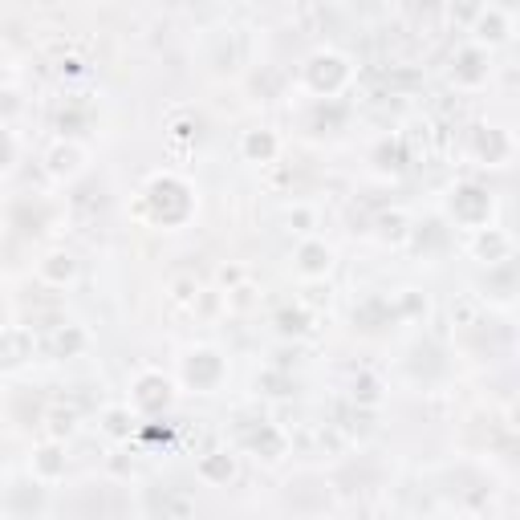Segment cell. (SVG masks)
<instances>
[{"label":"cell","instance_id":"obj_6","mask_svg":"<svg viewBox=\"0 0 520 520\" xmlns=\"http://www.w3.org/2000/svg\"><path fill=\"white\" fill-rule=\"evenodd\" d=\"M37 354L33 325H5L0 330V370H21Z\"/></svg>","mask_w":520,"mask_h":520},{"label":"cell","instance_id":"obj_13","mask_svg":"<svg viewBox=\"0 0 520 520\" xmlns=\"http://www.w3.org/2000/svg\"><path fill=\"white\" fill-rule=\"evenodd\" d=\"M37 277H41L49 289H65V285L78 281V260H74L70 252H49V256H41Z\"/></svg>","mask_w":520,"mask_h":520},{"label":"cell","instance_id":"obj_10","mask_svg":"<svg viewBox=\"0 0 520 520\" xmlns=\"http://www.w3.org/2000/svg\"><path fill=\"white\" fill-rule=\"evenodd\" d=\"M451 78H455V86H464V90L488 82V49H484V45L460 49V53H455V70H451Z\"/></svg>","mask_w":520,"mask_h":520},{"label":"cell","instance_id":"obj_28","mask_svg":"<svg viewBox=\"0 0 520 520\" xmlns=\"http://www.w3.org/2000/svg\"><path fill=\"white\" fill-rule=\"evenodd\" d=\"M13 163H17V143L9 135V126H0V175H5Z\"/></svg>","mask_w":520,"mask_h":520},{"label":"cell","instance_id":"obj_17","mask_svg":"<svg viewBox=\"0 0 520 520\" xmlns=\"http://www.w3.org/2000/svg\"><path fill=\"white\" fill-rule=\"evenodd\" d=\"M472 29H476V45H504L508 41V33H512V25H508V17L500 13V9H484L476 21H472Z\"/></svg>","mask_w":520,"mask_h":520},{"label":"cell","instance_id":"obj_25","mask_svg":"<svg viewBox=\"0 0 520 520\" xmlns=\"http://www.w3.org/2000/svg\"><path fill=\"white\" fill-rule=\"evenodd\" d=\"M354 403H358V407H378V403H382V378H378V374L362 370V374L354 378Z\"/></svg>","mask_w":520,"mask_h":520},{"label":"cell","instance_id":"obj_12","mask_svg":"<svg viewBox=\"0 0 520 520\" xmlns=\"http://www.w3.org/2000/svg\"><path fill=\"white\" fill-rule=\"evenodd\" d=\"M240 155L248 163H260V167H273L277 155H281V139L273 135V130H244V139H240Z\"/></svg>","mask_w":520,"mask_h":520},{"label":"cell","instance_id":"obj_19","mask_svg":"<svg viewBox=\"0 0 520 520\" xmlns=\"http://www.w3.org/2000/svg\"><path fill=\"white\" fill-rule=\"evenodd\" d=\"M476 151H480L492 167H500V163H508V155H512V139L504 135V130H496V126H480Z\"/></svg>","mask_w":520,"mask_h":520},{"label":"cell","instance_id":"obj_3","mask_svg":"<svg viewBox=\"0 0 520 520\" xmlns=\"http://www.w3.org/2000/svg\"><path fill=\"white\" fill-rule=\"evenodd\" d=\"M220 378H224V358H220V350L200 346V350H191V354L183 358V382H187L191 390H200V395H212V390L220 386Z\"/></svg>","mask_w":520,"mask_h":520},{"label":"cell","instance_id":"obj_30","mask_svg":"<svg viewBox=\"0 0 520 520\" xmlns=\"http://www.w3.org/2000/svg\"><path fill=\"white\" fill-rule=\"evenodd\" d=\"M17 110H21V102H17V94H13V90H5V94H0V114L9 118V114H17Z\"/></svg>","mask_w":520,"mask_h":520},{"label":"cell","instance_id":"obj_21","mask_svg":"<svg viewBox=\"0 0 520 520\" xmlns=\"http://www.w3.org/2000/svg\"><path fill=\"white\" fill-rule=\"evenodd\" d=\"M102 431H106L110 439H130V431H135V407H130V403L106 407V411H102Z\"/></svg>","mask_w":520,"mask_h":520},{"label":"cell","instance_id":"obj_15","mask_svg":"<svg viewBox=\"0 0 520 520\" xmlns=\"http://www.w3.org/2000/svg\"><path fill=\"white\" fill-rule=\"evenodd\" d=\"M273 325H277V334L281 338H305V334H313V309L301 301V305H285V309H277V317H273Z\"/></svg>","mask_w":520,"mask_h":520},{"label":"cell","instance_id":"obj_23","mask_svg":"<svg viewBox=\"0 0 520 520\" xmlns=\"http://www.w3.org/2000/svg\"><path fill=\"white\" fill-rule=\"evenodd\" d=\"M407 236H411V220H407L399 208L378 216V240H386V244H407Z\"/></svg>","mask_w":520,"mask_h":520},{"label":"cell","instance_id":"obj_7","mask_svg":"<svg viewBox=\"0 0 520 520\" xmlns=\"http://www.w3.org/2000/svg\"><path fill=\"white\" fill-rule=\"evenodd\" d=\"M297 277L301 281H325V273L334 269V248L325 244V240H317V236H305L301 244H297Z\"/></svg>","mask_w":520,"mask_h":520},{"label":"cell","instance_id":"obj_20","mask_svg":"<svg viewBox=\"0 0 520 520\" xmlns=\"http://www.w3.org/2000/svg\"><path fill=\"white\" fill-rule=\"evenodd\" d=\"M240 37H236V29H220V37H216V53H212V70H240V61H244V53H240V45H236Z\"/></svg>","mask_w":520,"mask_h":520},{"label":"cell","instance_id":"obj_4","mask_svg":"<svg viewBox=\"0 0 520 520\" xmlns=\"http://www.w3.org/2000/svg\"><path fill=\"white\" fill-rule=\"evenodd\" d=\"M451 220L455 224H464L468 232L472 228H484L488 224V216H492V195L484 191V187H472V183H464V187H455L451 191Z\"/></svg>","mask_w":520,"mask_h":520},{"label":"cell","instance_id":"obj_27","mask_svg":"<svg viewBox=\"0 0 520 520\" xmlns=\"http://www.w3.org/2000/svg\"><path fill=\"white\" fill-rule=\"evenodd\" d=\"M195 297H200V281H195V277H183V281H175V285H171V301L191 305Z\"/></svg>","mask_w":520,"mask_h":520},{"label":"cell","instance_id":"obj_2","mask_svg":"<svg viewBox=\"0 0 520 520\" xmlns=\"http://www.w3.org/2000/svg\"><path fill=\"white\" fill-rule=\"evenodd\" d=\"M350 86V61L334 49H321L305 61V90H313L317 98H338Z\"/></svg>","mask_w":520,"mask_h":520},{"label":"cell","instance_id":"obj_22","mask_svg":"<svg viewBox=\"0 0 520 520\" xmlns=\"http://www.w3.org/2000/svg\"><path fill=\"white\" fill-rule=\"evenodd\" d=\"M74 431H78V411H74V407H49V411H45V435H49V439L65 443Z\"/></svg>","mask_w":520,"mask_h":520},{"label":"cell","instance_id":"obj_9","mask_svg":"<svg viewBox=\"0 0 520 520\" xmlns=\"http://www.w3.org/2000/svg\"><path fill=\"white\" fill-rule=\"evenodd\" d=\"M476 236H472V256L476 260H484V265H508L512 260V236L508 232H500V228H472Z\"/></svg>","mask_w":520,"mask_h":520},{"label":"cell","instance_id":"obj_29","mask_svg":"<svg viewBox=\"0 0 520 520\" xmlns=\"http://www.w3.org/2000/svg\"><path fill=\"white\" fill-rule=\"evenodd\" d=\"M484 13L480 0H460V5H451V17H460V21H476Z\"/></svg>","mask_w":520,"mask_h":520},{"label":"cell","instance_id":"obj_5","mask_svg":"<svg viewBox=\"0 0 520 520\" xmlns=\"http://www.w3.org/2000/svg\"><path fill=\"white\" fill-rule=\"evenodd\" d=\"M171 378H163L159 370H147L139 374V382L130 386V407H135L139 415H163L171 407Z\"/></svg>","mask_w":520,"mask_h":520},{"label":"cell","instance_id":"obj_18","mask_svg":"<svg viewBox=\"0 0 520 520\" xmlns=\"http://www.w3.org/2000/svg\"><path fill=\"white\" fill-rule=\"evenodd\" d=\"M86 330L82 325H53V334H49V350H53V358H74V354H82L86 350Z\"/></svg>","mask_w":520,"mask_h":520},{"label":"cell","instance_id":"obj_1","mask_svg":"<svg viewBox=\"0 0 520 520\" xmlns=\"http://www.w3.org/2000/svg\"><path fill=\"white\" fill-rule=\"evenodd\" d=\"M147 208L163 228H175V224H183L191 216V187L179 175L163 171V175H155L147 183Z\"/></svg>","mask_w":520,"mask_h":520},{"label":"cell","instance_id":"obj_16","mask_svg":"<svg viewBox=\"0 0 520 520\" xmlns=\"http://www.w3.org/2000/svg\"><path fill=\"white\" fill-rule=\"evenodd\" d=\"M65 476V447L57 439H49L37 455H33V480L37 484H53Z\"/></svg>","mask_w":520,"mask_h":520},{"label":"cell","instance_id":"obj_8","mask_svg":"<svg viewBox=\"0 0 520 520\" xmlns=\"http://www.w3.org/2000/svg\"><path fill=\"white\" fill-rule=\"evenodd\" d=\"M45 171L53 175V179H78L82 171H86V147L78 143V139H57L53 147H49V155H45Z\"/></svg>","mask_w":520,"mask_h":520},{"label":"cell","instance_id":"obj_14","mask_svg":"<svg viewBox=\"0 0 520 520\" xmlns=\"http://www.w3.org/2000/svg\"><path fill=\"white\" fill-rule=\"evenodd\" d=\"M195 476H200L204 484H216V488L232 484L236 480V455L232 451H208L204 460L195 464Z\"/></svg>","mask_w":520,"mask_h":520},{"label":"cell","instance_id":"obj_11","mask_svg":"<svg viewBox=\"0 0 520 520\" xmlns=\"http://www.w3.org/2000/svg\"><path fill=\"white\" fill-rule=\"evenodd\" d=\"M240 443H244L248 451H256V455H265V460H281L285 447H289L285 431L273 427V423H252V427L240 435Z\"/></svg>","mask_w":520,"mask_h":520},{"label":"cell","instance_id":"obj_26","mask_svg":"<svg viewBox=\"0 0 520 520\" xmlns=\"http://www.w3.org/2000/svg\"><path fill=\"white\" fill-rule=\"evenodd\" d=\"M285 224H289V232H297V236H313V232H317V208L293 204V208L285 212Z\"/></svg>","mask_w":520,"mask_h":520},{"label":"cell","instance_id":"obj_24","mask_svg":"<svg viewBox=\"0 0 520 520\" xmlns=\"http://www.w3.org/2000/svg\"><path fill=\"white\" fill-rule=\"evenodd\" d=\"M13 228H17V232H25V236L45 232V208H41V204L33 208V200H21V204L13 208Z\"/></svg>","mask_w":520,"mask_h":520}]
</instances>
